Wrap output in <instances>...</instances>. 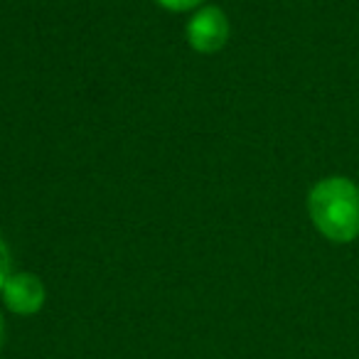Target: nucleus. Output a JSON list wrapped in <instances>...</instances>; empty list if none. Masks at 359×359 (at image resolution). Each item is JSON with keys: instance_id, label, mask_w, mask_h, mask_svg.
Listing matches in <instances>:
<instances>
[{"instance_id": "nucleus-1", "label": "nucleus", "mask_w": 359, "mask_h": 359, "mask_svg": "<svg viewBox=\"0 0 359 359\" xmlns=\"http://www.w3.org/2000/svg\"><path fill=\"white\" fill-rule=\"evenodd\" d=\"M308 215L327 241L349 244L359 236V187L342 175L318 180L308 192Z\"/></svg>"}, {"instance_id": "nucleus-2", "label": "nucleus", "mask_w": 359, "mask_h": 359, "mask_svg": "<svg viewBox=\"0 0 359 359\" xmlns=\"http://www.w3.org/2000/svg\"><path fill=\"white\" fill-rule=\"evenodd\" d=\"M229 32H231L229 18L224 15L222 8L215 6L197 11L187 20L185 27L187 42L200 55H215V52H219L226 45V40H229Z\"/></svg>"}, {"instance_id": "nucleus-3", "label": "nucleus", "mask_w": 359, "mask_h": 359, "mask_svg": "<svg viewBox=\"0 0 359 359\" xmlns=\"http://www.w3.org/2000/svg\"><path fill=\"white\" fill-rule=\"evenodd\" d=\"M3 303L15 315H35L45 305V285L37 276L32 273H11L6 285L0 288Z\"/></svg>"}, {"instance_id": "nucleus-4", "label": "nucleus", "mask_w": 359, "mask_h": 359, "mask_svg": "<svg viewBox=\"0 0 359 359\" xmlns=\"http://www.w3.org/2000/svg\"><path fill=\"white\" fill-rule=\"evenodd\" d=\"M158 6H163L165 11H172V13H187V11H195L197 6H202L205 0H155Z\"/></svg>"}, {"instance_id": "nucleus-5", "label": "nucleus", "mask_w": 359, "mask_h": 359, "mask_svg": "<svg viewBox=\"0 0 359 359\" xmlns=\"http://www.w3.org/2000/svg\"><path fill=\"white\" fill-rule=\"evenodd\" d=\"M11 249L6 246V241L0 239V288L6 285V280L11 278Z\"/></svg>"}, {"instance_id": "nucleus-6", "label": "nucleus", "mask_w": 359, "mask_h": 359, "mask_svg": "<svg viewBox=\"0 0 359 359\" xmlns=\"http://www.w3.org/2000/svg\"><path fill=\"white\" fill-rule=\"evenodd\" d=\"M3 337H6V323H3V315H0V347H3Z\"/></svg>"}]
</instances>
